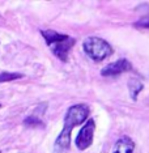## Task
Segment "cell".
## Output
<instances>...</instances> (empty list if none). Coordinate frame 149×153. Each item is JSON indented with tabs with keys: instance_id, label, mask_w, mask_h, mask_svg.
<instances>
[{
	"instance_id": "cell-1",
	"label": "cell",
	"mask_w": 149,
	"mask_h": 153,
	"mask_svg": "<svg viewBox=\"0 0 149 153\" xmlns=\"http://www.w3.org/2000/svg\"><path fill=\"white\" fill-rule=\"evenodd\" d=\"M90 109L86 103H77L71 106L64 115L63 130L60 131L59 136L54 143L53 153H67L71 148V135L75 127L80 126L88 122V117Z\"/></svg>"
},
{
	"instance_id": "cell-2",
	"label": "cell",
	"mask_w": 149,
	"mask_h": 153,
	"mask_svg": "<svg viewBox=\"0 0 149 153\" xmlns=\"http://www.w3.org/2000/svg\"><path fill=\"white\" fill-rule=\"evenodd\" d=\"M41 36L46 41L47 46L50 47L51 53L56 56L60 62H67L69 51L73 48L76 39L72 38L68 34H62L55 30L47 29V30H41Z\"/></svg>"
},
{
	"instance_id": "cell-3",
	"label": "cell",
	"mask_w": 149,
	"mask_h": 153,
	"mask_svg": "<svg viewBox=\"0 0 149 153\" xmlns=\"http://www.w3.org/2000/svg\"><path fill=\"white\" fill-rule=\"evenodd\" d=\"M82 48H84V53L88 55L92 60L97 62V63L103 62L105 59H107L114 53L111 45L107 42L106 39L99 38V37L85 38L84 42H82Z\"/></svg>"
},
{
	"instance_id": "cell-4",
	"label": "cell",
	"mask_w": 149,
	"mask_h": 153,
	"mask_svg": "<svg viewBox=\"0 0 149 153\" xmlns=\"http://www.w3.org/2000/svg\"><path fill=\"white\" fill-rule=\"evenodd\" d=\"M94 132H96V122L94 119L89 118L88 122L81 127L79 131V135L75 140V144L80 151H85L92 145L93 139H94Z\"/></svg>"
},
{
	"instance_id": "cell-5",
	"label": "cell",
	"mask_w": 149,
	"mask_h": 153,
	"mask_svg": "<svg viewBox=\"0 0 149 153\" xmlns=\"http://www.w3.org/2000/svg\"><path fill=\"white\" fill-rule=\"evenodd\" d=\"M132 69V64H131L130 60L127 59H118L114 63L107 64L106 67H103L101 69V75L103 77H115V76H119L124 74V72H128Z\"/></svg>"
},
{
	"instance_id": "cell-6",
	"label": "cell",
	"mask_w": 149,
	"mask_h": 153,
	"mask_svg": "<svg viewBox=\"0 0 149 153\" xmlns=\"http://www.w3.org/2000/svg\"><path fill=\"white\" fill-rule=\"evenodd\" d=\"M133 151H135V143L132 141V139L128 136L119 137L113 148V153H133Z\"/></svg>"
},
{
	"instance_id": "cell-7",
	"label": "cell",
	"mask_w": 149,
	"mask_h": 153,
	"mask_svg": "<svg viewBox=\"0 0 149 153\" xmlns=\"http://www.w3.org/2000/svg\"><path fill=\"white\" fill-rule=\"evenodd\" d=\"M144 89V84L136 77H131L128 80V90H130V96L133 101L137 100V96L141 90Z\"/></svg>"
},
{
	"instance_id": "cell-8",
	"label": "cell",
	"mask_w": 149,
	"mask_h": 153,
	"mask_svg": "<svg viewBox=\"0 0 149 153\" xmlns=\"http://www.w3.org/2000/svg\"><path fill=\"white\" fill-rule=\"evenodd\" d=\"M22 123L25 127H29V128H39V127L43 128L44 127V123L41 119V117H36V115L26 117Z\"/></svg>"
},
{
	"instance_id": "cell-9",
	"label": "cell",
	"mask_w": 149,
	"mask_h": 153,
	"mask_svg": "<svg viewBox=\"0 0 149 153\" xmlns=\"http://www.w3.org/2000/svg\"><path fill=\"white\" fill-rule=\"evenodd\" d=\"M22 77L24 74H19V72H0V82H9Z\"/></svg>"
},
{
	"instance_id": "cell-10",
	"label": "cell",
	"mask_w": 149,
	"mask_h": 153,
	"mask_svg": "<svg viewBox=\"0 0 149 153\" xmlns=\"http://www.w3.org/2000/svg\"><path fill=\"white\" fill-rule=\"evenodd\" d=\"M135 26L137 27H145V29H149V21H139L135 24Z\"/></svg>"
},
{
	"instance_id": "cell-11",
	"label": "cell",
	"mask_w": 149,
	"mask_h": 153,
	"mask_svg": "<svg viewBox=\"0 0 149 153\" xmlns=\"http://www.w3.org/2000/svg\"><path fill=\"white\" fill-rule=\"evenodd\" d=\"M0 107H1V103H0Z\"/></svg>"
},
{
	"instance_id": "cell-12",
	"label": "cell",
	"mask_w": 149,
	"mask_h": 153,
	"mask_svg": "<svg viewBox=\"0 0 149 153\" xmlns=\"http://www.w3.org/2000/svg\"><path fill=\"white\" fill-rule=\"evenodd\" d=\"M0 153H1V151H0Z\"/></svg>"
}]
</instances>
